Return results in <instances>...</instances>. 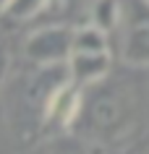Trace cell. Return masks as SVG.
<instances>
[{
  "label": "cell",
  "instance_id": "1",
  "mask_svg": "<svg viewBox=\"0 0 149 154\" xmlns=\"http://www.w3.org/2000/svg\"><path fill=\"white\" fill-rule=\"evenodd\" d=\"M139 125V102L128 86L110 81L94 84L84 89L81 112L76 120L73 133L81 136L86 144H118L126 141Z\"/></svg>",
  "mask_w": 149,
  "mask_h": 154
},
{
  "label": "cell",
  "instance_id": "2",
  "mask_svg": "<svg viewBox=\"0 0 149 154\" xmlns=\"http://www.w3.org/2000/svg\"><path fill=\"white\" fill-rule=\"evenodd\" d=\"M110 45L113 55H118L126 65H149V5L144 0H123V16L110 37Z\"/></svg>",
  "mask_w": 149,
  "mask_h": 154
},
{
  "label": "cell",
  "instance_id": "3",
  "mask_svg": "<svg viewBox=\"0 0 149 154\" xmlns=\"http://www.w3.org/2000/svg\"><path fill=\"white\" fill-rule=\"evenodd\" d=\"M73 26L66 24H39L26 34L24 55L34 68H58L66 65L71 52Z\"/></svg>",
  "mask_w": 149,
  "mask_h": 154
},
{
  "label": "cell",
  "instance_id": "4",
  "mask_svg": "<svg viewBox=\"0 0 149 154\" xmlns=\"http://www.w3.org/2000/svg\"><path fill=\"white\" fill-rule=\"evenodd\" d=\"M81 102H84V89L66 79L47 97V105H45V112H42V128H47L50 133L73 131L79 112H81Z\"/></svg>",
  "mask_w": 149,
  "mask_h": 154
},
{
  "label": "cell",
  "instance_id": "5",
  "mask_svg": "<svg viewBox=\"0 0 149 154\" xmlns=\"http://www.w3.org/2000/svg\"><path fill=\"white\" fill-rule=\"evenodd\" d=\"M71 0H5L0 8V21L8 26L21 24H60L58 16L63 13Z\"/></svg>",
  "mask_w": 149,
  "mask_h": 154
},
{
  "label": "cell",
  "instance_id": "6",
  "mask_svg": "<svg viewBox=\"0 0 149 154\" xmlns=\"http://www.w3.org/2000/svg\"><path fill=\"white\" fill-rule=\"evenodd\" d=\"M32 154H92V144H86L81 136H76L73 131L50 133L45 141L37 144V149Z\"/></svg>",
  "mask_w": 149,
  "mask_h": 154
},
{
  "label": "cell",
  "instance_id": "7",
  "mask_svg": "<svg viewBox=\"0 0 149 154\" xmlns=\"http://www.w3.org/2000/svg\"><path fill=\"white\" fill-rule=\"evenodd\" d=\"M8 68H11V52H8V45L0 39V89H3V84H5Z\"/></svg>",
  "mask_w": 149,
  "mask_h": 154
},
{
  "label": "cell",
  "instance_id": "8",
  "mask_svg": "<svg viewBox=\"0 0 149 154\" xmlns=\"http://www.w3.org/2000/svg\"><path fill=\"white\" fill-rule=\"evenodd\" d=\"M3 5H5V0H0V8H3Z\"/></svg>",
  "mask_w": 149,
  "mask_h": 154
},
{
  "label": "cell",
  "instance_id": "9",
  "mask_svg": "<svg viewBox=\"0 0 149 154\" xmlns=\"http://www.w3.org/2000/svg\"><path fill=\"white\" fill-rule=\"evenodd\" d=\"M144 3H147V5H149V0H144Z\"/></svg>",
  "mask_w": 149,
  "mask_h": 154
}]
</instances>
